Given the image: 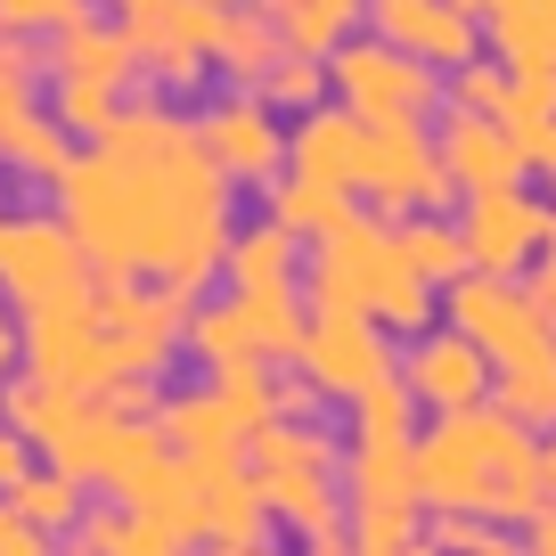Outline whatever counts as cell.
Segmentation results:
<instances>
[{
  "instance_id": "cell-15",
  "label": "cell",
  "mask_w": 556,
  "mask_h": 556,
  "mask_svg": "<svg viewBox=\"0 0 556 556\" xmlns=\"http://www.w3.org/2000/svg\"><path fill=\"white\" fill-rule=\"evenodd\" d=\"M393 328H377L368 312H312V336H303V377L319 384L328 401H361L368 384L393 377V344H384Z\"/></svg>"
},
{
  "instance_id": "cell-25",
  "label": "cell",
  "mask_w": 556,
  "mask_h": 556,
  "mask_svg": "<svg viewBox=\"0 0 556 556\" xmlns=\"http://www.w3.org/2000/svg\"><path fill=\"white\" fill-rule=\"evenodd\" d=\"M483 34L507 66H548L556 74V0H491Z\"/></svg>"
},
{
  "instance_id": "cell-3",
  "label": "cell",
  "mask_w": 556,
  "mask_h": 556,
  "mask_svg": "<svg viewBox=\"0 0 556 556\" xmlns=\"http://www.w3.org/2000/svg\"><path fill=\"white\" fill-rule=\"evenodd\" d=\"M303 295L312 312H368L393 336H426L434 328V278L401 254V229L384 222H336L328 238H312V262H303Z\"/></svg>"
},
{
  "instance_id": "cell-31",
  "label": "cell",
  "mask_w": 556,
  "mask_h": 556,
  "mask_svg": "<svg viewBox=\"0 0 556 556\" xmlns=\"http://www.w3.org/2000/svg\"><path fill=\"white\" fill-rule=\"evenodd\" d=\"M189 352H197L205 368L262 361V336H254V319H245V303H238V295H222V303H197V319H189Z\"/></svg>"
},
{
  "instance_id": "cell-52",
  "label": "cell",
  "mask_w": 556,
  "mask_h": 556,
  "mask_svg": "<svg viewBox=\"0 0 556 556\" xmlns=\"http://www.w3.org/2000/svg\"><path fill=\"white\" fill-rule=\"evenodd\" d=\"M361 556H401V548H361Z\"/></svg>"
},
{
  "instance_id": "cell-45",
  "label": "cell",
  "mask_w": 556,
  "mask_h": 556,
  "mask_svg": "<svg viewBox=\"0 0 556 556\" xmlns=\"http://www.w3.org/2000/svg\"><path fill=\"white\" fill-rule=\"evenodd\" d=\"M523 532H532V540H523V548H532V556H556V500L540 507V516L523 523Z\"/></svg>"
},
{
  "instance_id": "cell-32",
  "label": "cell",
  "mask_w": 556,
  "mask_h": 556,
  "mask_svg": "<svg viewBox=\"0 0 556 556\" xmlns=\"http://www.w3.org/2000/svg\"><path fill=\"white\" fill-rule=\"evenodd\" d=\"M401 254H409L417 270L434 278L442 295H451L458 278L475 270V254H467V229H458V222H434V213H409V222H401Z\"/></svg>"
},
{
  "instance_id": "cell-38",
  "label": "cell",
  "mask_w": 556,
  "mask_h": 556,
  "mask_svg": "<svg viewBox=\"0 0 556 556\" xmlns=\"http://www.w3.org/2000/svg\"><path fill=\"white\" fill-rule=\"evenodd\" d=\"M83 17H90V0H0V25H9V34H34V41L66 34V25H83Z\"/></svg>"
},
{
  "instance_id": "cell-55",
  "label": "cell",
  "mask_w": 556,
  "mask_h": 556,
  "mask_svg": "<svg viewBox=\"0 0 556 556\" xmlns=\"http://www.w3.org/2000/svg\"><path fill=\"white\" fill-rule=\"evenodd\" d=\"M0 303H9V295H0Z\"/></svg>"
},
{
  "instance_id": "cell-42",
  "label": "cell",
  "mask_w": 556,
  "mask_h": 556,
  "mask_svg": "<svg viewBox=\"0 0 556 556\" xmlns=\"http://www.w3.org/2000/svg\"><path fill=\"white\" fill-rule=\"evenodd\" d=\"M319 409H328V393H319L303 368H295V377H278V417H303V426H319Z\"/></svg>"
},
{
  "instance_id": "cell-5",
  "label": "cell",
  "mask_w": 556,
  "mask_h": 556,
  "mask_svg": "<svg viewBox=\"0 0 556 556\" xmlns=\"http://www.w3.org/2000/svg\"><path fill=\"white\" fill-rule=\"evenodd\" d=\"M328 74H336V99L368 123H434V106L451 99V74H434L426 58H409L384 34H352L328 58Z\"/></svg>"
},
{
  "instance_id": "cell-54",
  "label": "cell",
  "mask_w": 556,
  "mask_h": 556,
  "mask_svg": "<svg viewBox=\"0 0 556 556\" xmlns=\"http://www.w3.org/2000/svg\"><path fill=\"white\" fill-rule=\"evenodd\" d=\"M66 556H90V548H66Z\"/></svg>"
},
{
  "instance_id": "cell-9",
  "label": "cell",
  "mask_w": 556,
  "mask_h": 556,
  "mask_svg": "<svg viewBox=\"0 0 556 556\" xmlns=\"http://www.w3.org/2000/svg\"><path fill=\"white\" fill-rule=\"evenodd\" d=\"M361 197L377 213H401V222H409L417 205H451V197H467V189H458L451 164H442L434 123H368V139H361Z\"/></svg>"
},
{
  "instance_id": "cell-16",
  "label": "cell",
  "mask_w": 556,
  "mask_h": 556,
  "mask_svg": "<svg viewBox=\"0 0 556 556\" xmlns=\"http://www.w3.org/2000/svg\"><path fill=\"white\" fill-rule=\"evenodd\" d=\"M548 222H556V213L540 205L523 180H516V189H483V197H467V205H458V229H467L475 270H500V278H523V270L540 262Z\"/></svg>"
},
{
  "instance_id": "cell-20",
  "label": "cell",
  "mask_w": 556,
  "mask_h": 556,
  "mask_svg": "<svg viewBox=\"0 0 556 556\" xmlns=\"http://www.w3.org/2000/svg\"><path fill=\"white\" fill-rule=\"evenodd\" d=\"M303 238L287 222H254L229 238V295H303Z\"/></svg>"
},
{
  "instance_id": "cell-40",
  "label": "cell",
  "mask_w": 556,
  "mask_h": 556,
  "mask_svg": "<svg viewBox=\"0 0 556 556\" xmlns=\"http://www.w3.org/2000/svg\"><path fill=\"white\" fill-rule=\"evenodd\" d=\"M556 115V74L548 66H516V99H507V123H540Z\"/></svg>"
},
{
  "instance_id": "cell-12",
  "label": "cell",
  "mask_w": 556,
  "mask_h": 556,
  "mask_svg": "<svg viewBox=\"0 0 556 556\" xmlns=\"http://www.w3.org/2000/svg\"><path fill=\"white\" fill-rule=\"evenodd\" d=\"M17 344H25V368L50 377V384H74V393H106V384H115V352H106V319H99V278L66 303L25 312Z\"/></svg>"
},
{
  "instance_id": "cell-21",
  "label": "cell",
  "mask_w": 556,
  "mask_h": 556,
  "mask_svg": "<svg viewBox=\"0 0 556 556\" xmlns=\"http://www.w3.org/2000/svg\"><path fill=\"white\" fill-rule=\"evenodd\" d=\"M361 139H368V115H352V106H312V115H295V164H287V173L336 180V189L361 197Z\"/></svg>"
},
{
  "instance_id": "cell-35",
  "label": "cell",
  "mask_w": 556,
  "mask_h": 556,
  "mask_svg": "<svg viewBox=\"0 0 556 556\" xmlns=\"http://www.w3.org/2000/svg\"><path fill=\"white\" fill-rule=\"evenodd\" d=\"M328 90H336V74H328V58H312V50H287L270 74H262V99H270L278 115H312Z\"/></svg>"
},
{
  "instance_id": "cell-4",
  "label": "cell",
  "mask_w": 556,
  "mask_h": 556,
  "mask_svg": "<svg viewBox=\"0 0 556 556\" xmlns=\"http://www.w3.org/2000/svg\"><path fill=\"white\" fill-rule=\"evenodd\" d=\"M245 467L262 475V500L287 532H319L344 516V442H328L303 417H270L245 442Z\"/></svg>"
},
{
  "instance_id": "cell-34",
  "label": "cell",
  "mask_w": 556,
  "mask_h": 556,
  "mask_svg": "<svg viewBox=\"0 0 556 556\" xmlns=\"http://www.w3.org/2000/svg\"><path fill=\"white\" fill-rule=\"evenodd\" d=\"M500 401L507 417H523V426H556V352H532V361H507L500 368Z\"/></svg>"
},
{
  "instance_id": "cell-23",
  "label": "cell",
  "mask_w": 556,
  "mask_h": 556,
  "mask_svg": "<svg viewBox=\"0 0 556 556\" xmlns=\"http://www.w3.org/2000/svg\"><path fill=\"white\" fill-rule=\"evenodd\" d=\"M287 58V34H278L270 9H222V25H213V74H229L238 90H262V74Z\"/></svg>"
},
{
  "instance_id": "cell-41",
  "label": "cell",
  "mask_w": 556,
  "mask_h": 556,
  "mask_svg": "<svg viewBox=\"0 0 556 556\" xmlns=\"http://www.w3.org/2000/svg\"><path fill=\"white\" fill-rule=\"evenodd\" d=\"M41 467V442H25L17 426H0V500H17V483Z\"/></svg>"
},
{
  "instance_id": "cell-46",
  "label": "cell",
  "mask_w": 556,
  "mask_h": 556,
  "mask_svg": "<svg viewBox=\"0 0 556 556\" xmlns=\"http://www.w3.org/2000/svg\"><path fill=\"white\" fill-rule=\"evenodd\" d=\"M17 361H25V344H17V328H9V319H0V384L17 377Z\"/></svg>"
},
{
  "instance_id": "cell-53",
  "label": "cell",
  "mask_w": 556,
  "mask_h": 556,
  "mask_svg": "<svg viewBox=\"0 0 556 556\" xmlns=\"http://www.w3.org/2000/svg\"><path fill=\"white\" fill-rule=\"evenodd\" d=\"M213 9H238V0H213Z\"/></svg>"
},
{
  "instance_id": "cell-43",
  "label": "cell",
  "mask_w": 556,
  "mask_h": 556,
  "mask_svg": "<svg viewBox=\"0 0 556 556\" xmlns=\"http://www.w3.org/2000/svg\"><path fill=\"white\" fill-rule=\"evenodd\" d=\"M516 139H523V164L556 180V115H540V123H516Z\"/></svg>"
},
{
  "instance_id": "cell-28",
  "label": "cell",
  "mask_w": 556,
  "mask_h": 556,
  "mask_svg": "<svg viewBox=\"0 0 556 556\" xmlns=\"http://www.w3.org/2000/svg\"><path fill=\"white\" fill-rule=\"evenodd\" d=\"M74 156H83V148H74V131L50 115V106H41V115H25L17 131L0 139V164H9L17 180H50V189L66 180V164H74Z\"/></svg>"
},
{
  "instance_id": "cell-37",
  "label": "cell",
  "mask_w": 556,
  "mask_h": 556,
  "mask_svg": "<svg viewBox=\"0 0 556 556\" xmlns=\"http://www.w3.org/2000/svg\"><path fill=\"white\" fill-rule=\"evenodd\" d=\"M426 540H434L442 556H532V548H516L491 516H434V523H426Z\"/></svg>"
},
{
  "instance_id": "cell-13",
  "label": "cell",
  "mask_w": 556,
  "mask_h": 556,
  "mask_svg": "<svg viewBox=\"0 0 556 556\" xmlns=\"http://www.w3.org/2000/svg\"><path fill=\"white\" fill-rule=\"evenodd\" d=\"M197 131H205L213 164H222L238 189H278L287 164H295V123H278V106L262 99V90H229L222 106L197 115Z\"/></svg>"
},
{
  "instance_id": "cell-26",
  "label": "cell",
  "mask_w": 556,
  "mask_h": 556,
  "mask_svg": "<svg viewBox=\"0 0 556 556\" xmlns=\"http://www.w3.org/2000/svg\"><path fill=\"white\" fill-rule=\"evenodd\" d=\"M262 9L278 17L287 50H312V58H336L368 17V0H262Z\"/></svg>"
},
{
  "instance_id": "cell-50",
  "label": "cell",
  "mask_w": 556,
  "mask_h": 556,
  "mask_svg": "<svg viewBox=\"0 0 556 556\" xmlns=\"http://www.w3.org/2000/svg\"><path fill=\"white\" fill-rule=\"evenodd\" d=\"M548 491H556V426H548Z\"/></svg>"
},
{
  "instance_id": "cell-48",
  "label": "cell",
  "mask_w": 556,
  "mask_h": 556,
  "mask_svg": "<svg viewBox=\"0 0 556 556\" xmlns=\"http://www.w3.org/2000/svg\"><path fill=\"white\" fill-rule=\"evenodd\" d=\"M540 270H556V222H548V245H540Z\"/></svg>"
},
{
  "instance_id": "cell-44",
  "label": "cell",
  "mask_w": 556,
  "mask_h": 556,
  "mask_svg": "<svg viewBox=\"0 0 556 556\" xmlns=\"http://www.w3.org/2000/svg\"><path fill=\"white\" fill-rule=\"evenodd\" d=\"M303 556H361V532L336 516V523H319V532H303Z\"/></svg>"
},
{
  "instance_id": "cell-27",
  "label": "cell",
  "mask_w": 556,
  "mask_h": 556,
  "mask_svg": "<svg viewBox=\"0 0 556 556\" xmlns=\"http://www.w3.org/2000/svg\"><path fill=\"white\" fill-rule=\"evenodd\" d=\"M344 409H352L344 442H393V451H409V442L426 434V426H417V417H426V409H417V393H409V384H401V368H393V377H384V384H368L361 401H344Z\"/></svg>"
},
{
  "instance_id": "cell-7",
  "label": "cell",
  "mask_w": 556,
  "mask_h": 556,
  "mask_svg": "<svg viewBox=\"0 0 556 556\" xmlns=\"http://www.w3.org/2000/svg\"><path fill=\"white\" fill-rule=\"evenodd\" d=\"M90 254L83 238L66 229V213H41V205H17L0 213V295L17 312H41V303H66L90 287Z\"/></svg>"
},
{
  "instance_id": "cell-33",
  "label": "cell",
  "mask_w": 556,
  "mask_h": 556,
  "mask_svg": "<svg viewBox=\"0 0 556 556\" xmlns=\"http://www.w3.org/2000/svg\"><path fill=\"white\" fill-rule=\"evenodd\" d=\"M17 507L41 523V532H74V523L90 516V483H83V475H66V467L50 458V467H34V475L17 483Z\"/></svg>"
},
{
  "instance_id": "cell-29",
  "label": "cell",
  "mask_w": 556,
  "mask_h": 556,
  "mask_svg": "<svg viewBox=\"0 0 556 556\" xmlns=\"http://www.w3.org/2000/svg\"><path fill=\"white\" fill-rule=\"evenodd\" d=\"M270 197V222H287L295 238H328L336 222H352V189H336V180H312V173H287Z\"/></svg>"
},
{
  "instance_id": "cell-18",
  "label": "cell",
  "mask_w": 556,
  "mask_h": 556,
  "mask_svg": "<svg viewBox=\"0 0 556 556\" xmlns=\"http://www.w3.org/2000/svg\"><path fill=\"white\" fill-rule=\"evenodd\" d=\"M434 139H442V164H451V180H458L467 197H483V189H516V180L532 173V164H523L516 123H500V115H467V106H442Z\"/></svg>"
},
{
  "instance_id": "cell-22",
  "label": "cell",
  "mask_w": 556,
  "mask_h": 556,
  "mask_svg": "<svg viewBox=\"0 0 556 556\" xmlns=\"http://www.w3.org/2000/svg\"><path fill=\"white\" fill-rule=\"evenodd\" d=\"M74 548H90V556H189V532L164 523L156 507L115 500V507H90V516L74 523Z\"/></svg>"
},
{
  "instance_id": "cell-14",
  "label": "cell",
  "mask_w": 556,
  "mask_h": 556,
  "mask_svg": "<svg viewBox=\"0 0 556 556\" xmlns=\"http://www.w3.org/2000/svg\"><path fill=\"white\" fill-rule=\"evenodd\" d=\"M401 384L417 393L426 417H458V409H483V401L500 393V361H491L467 328L434 319V328L409 336V352H401Z\"/></svg>"
},
{
  "instance_id": "cell-24",
  "label": "cell",
  "mask_w": 556,
  "mask_h": 556,
  "mask_svg": "<svg viewBox=\"0 0 556 556\" xmlns=\"http://www.w3.org/2000/svg\"><path fill=\"white\" fill-rule=\"evenodd\" d=\"M156 426H164V442H173V451H245V417L213 393V377L197 384V393H173V401L156 409Z\"/></svg>"
},
{
  "instance_id": "cell-8",
  "label": "cell",
  "mask_w": 556,
  "mask_h": 556,
  "mask_svg": "<svg viewBox=\"0 0 556 556\" xmlns=\"http://www.w3.org/2000/svg\"><path fill=\"white\" fill-rule=\"evenodd\" d=\"M344 523L361 548H409L426 540V500H417V442H344Z\"/></svg>"
},
{
  "instance_id": "cell-17",
  "label": "cell",
  "mask_w": 556,
  "mask_h": 556,
  "mask_svg": "<svg viewBox=\"0 0 556 556\" xmlns=\"http://www.w3.org/2000/svg\"><path fill=\"white\" fill-rule=\"evenodd\" d=\"M368 34L401 41L434 74H458L467 58H483V17L458 9V0H368Z\"/></svg>"
},
{
  "instance_id": "cell-1",
  "label": "cell",
  "mask_w": 556,
  "mask_h": 556,
  "mask_svg": "<svg viewBox=\"0 0 556 556\" xmlns=\"http://www.w3.org/2000/svg\"><path fill=\"white\" fill-rule=\"evenodd\" d=\"M229 189L205 131L164 99H123V115L58 180V213L83 238L99 278H164L180 295H205L229 270Z\"/></svg>"
},
{
  "instance_id": "cell-6",
  "label": "cell",
  "mask_w": 556,
  "mask_h": 556,
  "mask_svg": "<svg viewBox=\"0 0 556 556\" xmlns=\"http://www.w3.org/2000/svg\"><path fill=\"white\" fill-rule=\"evenodd\" d=\"M99 319H106V352H115V384L164 377V361L189 352L197 295H180L164 278H99Z\"/></svg>"
},
{
  "instance_id": "cell-39",
  "label": "cell",
  "mask_w": 556,
  "mask_h": 556,
  "mask_svg": "<svg viewBox=\"0 0 556 556\" xmlns=\"http://www.w3.org/2000/svg\"><path fill=\"white\" fill-rule=\"evenodd\" d=\"M0 556H58V532H41L17 500H0Z\"/></svg>"
},
{
  "instance_id": "cell-2",
  "label": "cell",
  "mask_w": 556,
  "mask_h": 556,
  "mask_svg": "<svg viewBox=\"0 0 556 556\" xmlns=\"http://www.w3.org/2000/svg\"><path fill=\"white\" fill-rule=\"evenodd\" d=\"M417 500H426V516L532 523L556 500L548 491V442H532V426L507 417L500 401L434 417L417 434Z\"/></svg>"
},
{
  "instance_id": "cell-30",
  "label": "cell",
  "mask_w": 556,
  "mask_h": 556,
  "mask_svg": "<svg viewBox=\"0 0 556 556\" xmlns=\"http://www.w3.org/2000/svg\"><path fill=\"white\" fill-rule=\"evenodd\" d=\"M41 83H50V50H34V34L0 25V139L25 115H41Z\"/></svg>"
},
{
  "instance_id": "cell-51",
  "label": "cell",
  "mask_w": 556,
  "mask_h": 556,
  "mask_svg": "<svg viewBox=\"0 0 556 556\" xmlns=\"http://www.w3.org/2000/svg\"><path fill=\"white\" fill-rule=\"evenodd\" d=\"M458 9H475V17H483V9H491V0H458Z\"/></svg>"
},
{
  "instance_id": "cell-19",
  "label": "cell",
  "mask_w": 556,
  "mask_h": 556,
  "mask_svg": "<svg viewBox=\"0 0 556 556\" xmlns=\"http://www.w3.org/2000/svg\"><path fill=\"white\" fill-rule=\"evenodd\" d=\"M139 50H131V34L123 25H106V17H83V25H66V34H50V83H106V90H131L139 83Z\"/></svg>"
},
{
  "instance_id": "cell-49",
  "label": "cell",
  "mask_w": 556,
  "mask_h": 556,
  "mask_svg": "<svg viewBox=\"0 0 556 556\" xmlns=\"http://www.w3.org/2000/svg\"><path fill=\"white\" fill-rule=\"evenodd\" d=\"M401 556H442V548H434V540H409V548H401Z\"/></svg>"
},
{
  "instance_id": "cell-10",
  "label": "cell",
  "mask_w": 556,
  "mask_h": 556,
  "mask_svg": "<svg viewBox=\"0 0 556 556\" xmlns=\"http://www.w3.org/2000/svg\"><path fill=\"white\" fill-rule=\"evenodd\" d=\"M442 319L467 328L500 368L507 361H532V352H556V319H548V303H540V287L500 278V270H467L451 295H442Z\"/></svg>"
},
{
  "instance_id": "cell-11",
  "label": "cell",
  "mask_w": 556,
  "mask_h": 556,
  "mask_svg": "<svg viewBox=\"0 0 556 556\" xmlns=\"http://www.w3.org/2000/svg\"><path fill=\"white\" fill-rule=\"evenodd\" d=\"M106 9L131 34V50L156 90H197L213 74V25H222L213 0H106Z\"/></svg>"
},
{
  "instance_id": "cell-47",
  "label": "cell",
  "mask_w": 556,
  "mask_h": 556,
  "mask_svg": "<svg viewBox=\"0 0 556 556\" xmlns=\"http://www.w3.org/2000/svg\"><path fill=\"white\" fill-rule=\"evenodd\" d=\"M213 556H278L270 540H245V548H213Z\"/></svg>"
},
{
  "instance_id": "cell-36",
  "label": "cell",
  "mask_w": 556,
  "mask_h": 556,
  "mask_svg": "<svg viewBox=\"0 0 556 556\" xmlns=\"http://www.w3.org/2000/svg\"><path fill=\"white\" fill-rule=\"evenodd\" d=\"M507 99H516V66H507L500 50L467 58V66L451 74V106H467V115H500L507 123Z\"/></svg>"
}]
</instances>
